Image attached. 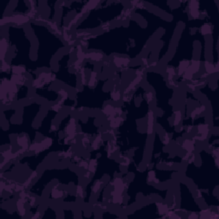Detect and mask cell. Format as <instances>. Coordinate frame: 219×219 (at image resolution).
I'll list each match as a JSON object with an SVG mask.
<instances>
[{"label": "cell", "mask_w": 219, "mask_h": 219, "mask_svg": "<svg viewBox=\"0 0 219 219\" xmlns=\"http://www.w3.org/2000/svg\"><path fill=\"white\" fill-rule=\"evenodd\" d=\"M198 215H196V214H194V213H191L190 215L188 216V218H198Z\"/></svg>", "instance_id": "cell-31"}, {"label": "cell", "mask_w": 219, "mask_h": 219, "mask_svg": "<svg viewBox=\"0 0 219 219\" xmlns=\"http://www.w3.org/2000/svg\"><path fill=\"white\" fill-rule=\"evenodd\" d=\"M77 166L81 169H85L87 170V167H88V163L86 162V160H81L80 163L77 164Z\"/></svg>", "instance_id": "cell-27"}, {"label": "cell", "mask_w": 219, "mask_h": 219, "mask_svg": "<svg viewBox=\"0 0 219 219\" xmlns=\"http://www.w3.org/2000/svg\"><path fill=\"white\" fill-rule=\"evenodd\" d=\"M189 64H190V62L188 60H183V61L180 62L179 66H178V75L179 76H182L183 75L184 72L188 68Z\"/></svg>", "instance_id": "cell-10"}, {"label": "cell", "mask_w": 219, "mask_h": 219, "mask_svg": "<svg viewBox=\"0 0 219 219\" xmlns=\"http://www.w3.org/2000/svg\"><path fill=\"white\" fill-rule=\"evenodd\" d=\"M99 3H100V2L98 1V0H97V1H89V2H86V4L84 6L87 9L88 11H91L92 10L95 9V8L99 5Z\"/></svg>", "instance_id": "cell-20"}, {"label": "cell", "mask_w": 219, "mask_h": 219, "mask_svg": "<svg viewBox=\"0 0 219 219\" xmlns=\"http://www.w3.org/2000/svg\"><path fill=\"white\" fill-rule=\"evenodd\" d=\"M29 203L30 206H34L36 203V198L34 196H30V198L29 199Z\"/></svg>", "instance_id": "cell-30"}, {"label": "cell", "mask_w": 219, "mask_h": 219, "mask_svg": "<svg viewBox=\"0 0 219 219\" xmlns=\"http://www.w3.org/2000/svg\"><path fill=\"white\" fill-rule=\"evenodd\" d=\"M56 129H57V127H56V125L52 124V125H51V131H55Z\"/></svg>", "instance_id": "cell-34"}, {"label": "cell", "mask_w": 219, "mask_h": 219, "mask_svg": "<svg viewBox=\"0 0 219 219\" xmlns=\"http://www.w3.org/2000/svg\"><path fill=\"white\" fill-rule=\"evenodd\" d=\"M40 212H36L35 215H34L33 217H32V218H40Z\"/></svg>", "instance_id": "cell-33"}, {"label": "cell", "mask_w": 219, "mask_h": 219, "mask_svg": "<svg viewBox=\"0 0 219 219\" xmlns=\"http://www.w3.org/2000/svg\"><path fill=\"white\" fill-rule=\"evenodd\" d=\"M102 185H103V182L102 181H100V180H97L94 184L92 185V191L93 193H99V191L100 190V188H101V187H102Z\"/></svg>", "instance_id": "cell-21"}, {"label": "cell", "mask_w": 219, "mask_h": 219, "mask_svg": "<svg viewBox=\"0 0 219 219\" xmlns=\"http://www.w3.org/2000/svg\"><path fill=\"white\" fill-rule=\"evenodd\" d=\"M205 111V105H201L199 107H196L192 112H191V117L192 118H195L196 116H199L201 113H203Z\"/></svg>", "instance_id": "cell-14"}, {"label": "cell", "mask_w": 219, "mask_h": 219, "mask_svg": "<svg viewBox=\"0 0 219 219\" xmlns=\"http://www.w3.org/2000/svg\"><path fill=\"white\" fill-rule=\"evenodd\" d=\"M193 128V125H189L188 127H187V134H190L191 132H192V129Z\"/></svg>", "instance_id": "cell-32"}, {"label": "cell", "mask_w": 219, "mask_h": 219, "mask_svg": "<svg viewBox=\"0 0 219 219\" xmlns=\"http://www.w3.org/2000/svg\"><path fill=\"white\" fill-rule=\"evenodd\" d=\"M97 159L96 158H93L91 159L89 163H88V167H87V170L89 172H91L92 174H94L95 171H96V168H97Z\"/></svg>", "instance_id": "cell-17"}, {"label": "cell", "mask_w": 219, "mask_h": 219, "mask_svg": "<svg viewBox=\"0 0 219 219\" xmlns=\"http://www.w3.org/2000/svg\"><path fill=\"white\" fill-rule=\"evenodd\" d=\"M182 111H177L175 112V116H174V121H173V123H174V126L177 127L180 124L181 121H182Z\"/></svg>", "instance_id": "cell-18"}, {"label": "cell", "mask_w": 219, "mask_h": 219, "mask_svg": "<svg viewBox=\"0 0 219 219\" xmlns=\"http://www.w3.org/2000/svg\"><path fill=\"white\" fill-rule=\"evenodd\" d=\"M156 205H157V212L160 215H162V214L163 215H165L170 210V207L167 205L162 203V202H157Z\"/></svg>", "instance_id": "cell-11"}, {"label": "cell", "mask_w": 219, "mask_h": 219, "mask_svg": "<svg viewBox=\"0 0 219 219\" xmlns=\"http://www.w3.org/2000/svg\"><path fill=\"white\" fill-rule=\"evenodd\" d=\"M11 70L13 75H22L23 73L26 72V68L22 65H18V66H13L11 68Z\"/></svg>", "instance_id": "cell-16"}, {"label": "cell", "mask_w": 219, "mask_h": 219, "mask_svg": "<svg viewBox=\"0 0 219 219\" xmlns=\"http://www.w3.org/2000/svg\"><path fill=\"white\" fill-rule=\"evenodd\" d=\"M111 98L114 102H118L122 98L120 91L119 90H113V92H111Z\"/></svg>", "instance_id": "cell-22"}, {"label": "cell", "mask_w": 219, "mask_h": 219, "mask_svg": "<svg viewBox=\"0 0 219 219\" xmlns=\"http://www.w3.org/2000/svg\"><path fill=\"white\" fill-rule=\"evenodd\" d=\"M25 202L19 198L17 199L15 205H16V210L18 211V212L20 213L21 217H24L25 214H26V208H25Z\"/></svg>", "instance_id": "cell-9"}, {"label": "cell", "mask_w": 219, "mask_h": 219, "mask_svg": "<svg viewBox=\"0 0 219 219\" xmlns=\"http://www.w3.org/2000/svg\"><path fill=\"white\" fill-rule=\"evenodd\" d=\"M200 32L203 35H207V34H212V26L208 23H205L204 25L201 26L200 28Z\"/></svg>", "instance_id": "cell-15"}, {"label": "cell", "mask_w": 219, "mask_h": 219, "mask_svg": "<svg viewBox=\"0 0 219 219\" xmlns=\"http://www.w3.org/2000/svg\"><path fill=\"white\" fill-rule=\"evenodd\" d=\"M16 143L21 148H26L29 151V139L26 135H19L16 138Z\"/></svg>", "instance_id": "cell-7"}, {"label": "cell", "mask_w": 219, "mask_h": 219, "mask_svg": "<svg viewBox=\"0 0 219 219\" xmlns=\"http://www.w3.org/2000/svg\"><path fill=\"white\" fill-rule=\"evenodd\" d=\"M170 142V134L168 133H164L163 136V143L165 146H168Z\"/></svg>", "instance_id": "cell-24"}, {"label": "cell", "mask_w": 219, "mask_h": 219, "mask_svg": "<svg viewBox=\"0 0 219 219\" xmlns=\"http://www.w3.org/2000/svg\"><path fill=\"white\" fill-rule=\"evenodd\" d=\"M130 62L131 60L127 57H119V56H115L113 57L114 65L118 69H123V67H127L130 64Z\"/></svg>", "instance_id": "cell-2"}, {"label": "cell", "mask_w": 219, "mask_h": 219, "mask_svg": "<svg viewBox=\"0 0 219 219\" xmlns=\"http://www.w3.org/2000/svg\"><path fill=\"white\" fill-rule=\"evenodd\" d=\"M58 94L61 97V99H67L69 98V93H68V92L66 90H64V89H60L58 91Z\"/></svg>", "instance_id": "cell-26"}, {"label": "cell", "mask_w": 219, "mask_h": 219, "mask_svg": "<svg viewBox=\"0 0 219 219\" xmlns=\"http://www.w3.org/2000/svg\"><path fill=\"white\" fill-rule=\"evenodd\" d=\"M146 101L148 102V103H151L153 99H154V94H153V92H152L151 91H149L146 93Z\"/></svg>", "instance_id": "cell-28"}, {"label": "cell", "mask_w": 219, "mask_h": 219, "mask_svg": "<svg viewBox=\"0 0 219 219\" xmlns=\"http://www.w3.org/2000/svg\"><path fill=\"white\" fill-rule=\"evenodd\" d=\"M1 71L2 72H7L8 70H11L10 69V65L6 63L5 61H4V62H1Z\"/></svg>", "instance_id": "cell-23"}, {"label": "cell", "mask_w": 219, "mask_h": 219, "mask_svg": "<svg viewBox=\"0 0 219 219\" xmlns=\"http://www.w3.org/2000/svg\"><path fill=\"white\" fill-rule=\"evenodd\" d=\"M97 76H98V74H97L96 71L91 72V75H90V77H89V81H88V86L92 87L93 86L95 85V83L97 81Z\"/></svg>", "instance_id": "cell-19"}, {"label": "cell", "mask_w": 219, "mask_h": 219, "mask_svg": "<svg viewBox=\"0 0 219 219\" xmlns=\"http://www.w3.org/2000/svg\"><path fill=\"white\" fill-rule=\"evenodd\" d=\"M62 108H63V105H60V104L57 103V104H55V105H53L51 106V109L52 111H59Z\"/></svg>", "instance_id": "cell-29"}, {"label": "cell", "mask_w": 219, "mask_h": 219, "mask_svg": "<svg viewBox=\"0 0 219 219\" xmlns=\"http://www.w3.org/2000/svg\"><path fill=\"white\" fill-rule=\"evenodd\" d=\"M86 59H90L94 62H101L104 59V54L96 51L86 52Z\"/></svg>", "instance_id": "cell-6"}, {"label": "cell", "mask_w": 219, "mask_h": 219, "mask_svg": "<svg viewBox=\"0 0 219 219\" xmlns=\"http://www.w3.org/2000/svg\"><path fill=\"white\" fill-rule=\"evenodd\" d=\"M103 142V139H102V135L99 134L96 136V138L93 140V141L91 144V148L93 151H96L99 148V146L101 145V143Z\"/></svg>", "instance_id": "cell-12"}, {"label": "cell", "mask_w": 219, "mask_h": 219, "mask_svg": "<svg viewBox=\"0 0 219 219\" xmlns=\"http://www.w3.org/2000/svg\"><path fill=\"white\" fill-rule=\"evenodd\" d=\"M10 80L16 85H23L28 79L26 76H24L22 75H13L10 78Z\"/></svg>", "instance_id": "cell-8"}, {"label": "cell", "mask_w": 219, "mask_h": 219, "mask_svg": "<svg viewBox=\"0 0 219 219\" xmlns=\"http://www.w3.org/2000/svg\"><path fill=\"white\" fill-rule=\"evenodd\" d=\"M8 48H9V45H8L7 40L5 38H2L1 41H0V58H1V62L4 61L6 54H7Z\"/></svg>", "instance_id": "cell-3"}, {"label": "cell", "mask_w": 219, "mask_h": 219, "mask_svg": "<svg viewBox=\"0 0 219 219\" xmlns=\"http://www.w3.org/2000/svg\"><path fill=\"white\" fill-rule=\"evenodd\" d=\"M188 10H189V14L193 19H198L200 16V12L198 10L199 8V3L198 1L192 0L188 4Z\"/></svg>", "instance_id": "cell-1"}, {"label": "cell", "mask_w": 219, "mask_h": 219, "mask_svg": "<svg viewBox=\"0 0 219 219\" xmlns=\"http://www.w3.org/2000/svg\"><path fill=\"white\" fill-rule=\"evenodd\" d=\"M51 197L53 198H61L64 196V191L58 189V185L53 187L52 190L51 192Z\"/></svg>", "instance_id": "cell-13"}, {"label": "cell", "mask_w": 219, "mask_h": 219, "mask_svg": "<svg viewBox=\"0 0 219 219\" xmlns=\"http://www.w3.org/2000/svg\"><path fill=\"white\" fill-rule=\"evenodd\" d=\"M195 141L193 140H189V139H186L184 140L182 144V148L185 150L188 153H191L193 152V151L195 150Z\"/></svg>", "instance_id": "cell-5"}, {"label": "cell", "mask_w": 219, "mask_h": 219, "mask_svg": "<svg viewBox=\"0 0 219 219\" xmlns=\"http://www.w3.org/2000/svg\"><path fill=\"white\" fill-rule=\"evenodd\" d=\"M147 127H146V132L147 134H152L154 130V113L152 111H149L147 115Z\"/></svg>", "instance_id": "cell-4"}, {"label": "cell", "mask_w": 219, "mask_h": 219, "mask_svg": "<svg viewBox=\"0 0 219 219\" xmlns=\"http://www.w3.org/2000/svg\"><path fill=\"white\" fill-rule=\"evenodd\" d=\"M83 194H84V189L82 188V186L81 185H77L76 187V195L81 197V198H83Z\"/></svg>", "instance_id": "cell-25"}]
</instances>
